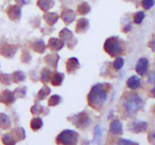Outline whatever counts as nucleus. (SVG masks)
I'll use <instances>...</instances> for the list:
<instances>
[{
	"label": "nucleus",
	"mask_w": 155,
	"mask_h": 145,
	"mask_svg": "<svg viewBox=\"0 0 155 145\" xmlns=\"http://www.w3.org/2000/svg\"><path fill=\"white\" fill-rule=\"evenodd\" d=\"M155 4V0H142L141 6L144 9H150Z\"/></svg>",
	"instance_id": "obj_18"
},
{
	"label": "nucleus",
	"mask_w": 155,
	"mask_h": 145,
	"mask_svg": "<svg viewBox=\"0 0 155 145\" xmlns=\"http://www.w3.org/2000/svg\"><path fill=\"white\" fill-rule=\"evenodd\" d=\"M122 107L127 117H133L143 107V99L135 93H126L123 96Z\"/></svg>",
	"instance_id": "obj_2"
},
{
	"label": "nucleus",
	"mask_w": 155,
	"mask_h": 145,
	"mask_svg": "<svg viewBox=\"0 0 155 145\" xmlns=\"http://www.w3.org/2000/svg\"><path fill=\"white\" fill-rule=\"evenodd\" d=\"M120 144H134V142H132L131 140H119Z\"/></svg>",
	"instance_id": "obj_24"
},
{
	"label": "nucleus",
	"mask_w": 155,
	"mask_h": 145,
	"mask_svg": "<svg viewBox=\"0 0 155 145\" xmlns=\"http://www.w3.org/2000/svg\"><path fill=\"white\" fill-rule=\"evenodd\" d=\"M149 83L155 84V70H153L149 75Z\"/></svg>",
	"instance_id": "obj_22"
},
{
	"label": "nucleus",
	"mask_w": 155,
	"mask_h": 145,
	"mask_svg": "<svg viewBox=\"0 0 155 145\" xmlns=\"http://www.w3.org/2000/svg\"><path fill=\"white\" fill-rule=\"evenodd\" d=\"M89 10H90V8H89V6H88L86 3L82 4V5L79 7V8H78V11H79V13H81V14H86L87 12H89Z\"/></svg>",
	"instance_id": "obj_19"
},
{
	"label": "nucleus",
	"mask_w": 155,
	"mask_h": 145,
	"mask_svg": "<svg viewBox=\"0 0 155 145\" xmlns=\"http://www.w3.org/2000/svg\"><path fill=\"white\" fill-rule=\"evenodd\" d=\"M61 18H64V20L66 23H69V22H72L73 21L74 15H72V11L71 10H67V11H64L63 14H61Z\"/></svg>",
	"instance_id": "obj_17"
},
{
	"label": "nucleus",
	"mask_w": 155,
	"mask_h": 145,
	"mask_svg": "<svg viewBox=\"0 0 155 145\" xmlns=\"http://www.w3.org/2000/svg\"><path fill=\"white\" fill-rule=\"evenodd\" d=\"M140 84H141L140 79L137 75H132L127 80V86L131 91H136L139 88H140Z\"/></svg>",
	"instance_id": "obj_8"
},
{
	"label": "nucleus",
	"mask_w": 155,
	"mask_h": 145,
	"mask_svg": "<svg viewBox=\"0 0 155 145\" xmlns=\"http://www.w3.org/2000/svg\"><path fill=\"white\" fill-rule=\"evenodd\" d=\"M124 64H125V61H124L123 58L121 56H117L113 63V68L115 70H120L124 66Z\"/></svg>",
	"instance_id": "obj_14"
},
{
	"label": "nucleus",
	"mask_w": 155,
	"mask_h": 145,
	"mask_svg": "<svg viewBox=\"0 0 155 145\" xmlns=\"http://www.w3.org/2000/svg\"><path fill=\"white\" fill-rule=\"evenodd\" d=\"M149 45H150L149 47H150V48L154 51V52H155V38H154V39H152V40L150 41V44H149Z\"/></svg>",
	"instance_id": "obj_23"
},
{
	"label": "nucleus",
	"mask_w": 155,
	"mask_h": 145,
	"mask_svg": "<svg viewBox=\"0 0 155 145\" xmlns=\"http://www.w3.org/2000/svg\"><path fill=\"white\" fill-rule=\"evenodd\" d=\"M144 18H145V13H144L143 11H139V12H137V13L134 15L133 21H134L135 24L140 25V24H141V22L143 21Z\"/></svg>",
	"instance_id": "obj_15"
},
{
	"label": "nucleus",
	"mask_w": 155,
	"mask_h": 145,
	"mask_svg": "<svg viewBox=\"0 0 155 145\" xmlns=\"http://www.w3.org/2000/svg\"><path fill=\"white\" fill-rule=\"evenodd\" d=\"M104 50L111 57L119 56L124 51L123 42L118 37H109L105 41Z\"/></svg>",
	"instance_id": "obj_3"
},
{
	"label": "nucleus",
	"mask_w": 155,
	"mask_h": 145,
	"mask_svg": "<svg viewBox=\"0 0 155 145\" xmlns=\"http://www.w3.org/2000/svg\"><path fill=\"white\" fill-rule=\"evenodd\" d=\"M109 132L113 135H121L123 133V126L119 120H114L109 124Z\"/></svg>",
	"instance_id": "obj_7"
},
{
	"label": "nucleus",
	"mask_w": 155,
	"mask_h": 145,
	"mask_svg": "<svg viewBox=\"0 0 155 145\" xmlns=\"http://www.w3.org/2000/svg\"><path fill=\"white\" fill-rule=\"evenodd\" d=\"M88 28V20L85 18H80L76 25V32H84Z\"/></svg>",
	"instance_id": "obj_12"
},
{
	"label": "nucleus",
	"mask_w": 155,
	"mask_h": 145,
	"mask_svg": "<svg viewBox=\"0 0 155 145\" xmlns=\"http://www.w3.org/2000/svg\"><path fill=\"white\" fill-rule=\"evenodd\" d=\"M110 85L107 84H97L91 88L87 97L88 105L96 110H101L107 101Z\"/></svg>",
	"instance_id": "obj_1"
},
{
	"label": "nucleus",
	"mask_w": 155,
	"mask_h": 145,
	"mask_svg": "<svg viewBox=\"0 0 155 145\" xmlns=\"http://www.w3.org/2000/svg\"><path fill=\"white\" fill-rule=\"evenodd\" d=\"M151 96L153 98H155V85H154V87L151 89Z\"/></svg>",
	"instance_id": "obj_26"
},
{
	"label": "nucleus",
	"mask_w": 155,
	"mask_h": 145,
	"mask_svg": "<svg viewBox=\"0 0 155 145\" xmlns=\"http://www.w3.org/2000/svg\"><path fill=\"white\" fill-rule=\"evenodd\" d=\"M64 74H60V73H54L52 75H51V84L52 85H60L61 84L64 80Z\"/></svg>",
	"instance_id": "obj_13"
},
{
	"label": "nucleus",
	"mask_w": 155,
	"mask_h": 145,
	"mask_svg": "<svg viewBox=\"0 0 155 145\" xmlns=\"http://www.w3.org/2000/svg\"><path fill=\"white\" fill-rule=\"evenodd\" d=\"M148 129V124L145 121H140V120H133L130 125V130L133 132L136 133H141L146 131Z\"/></svg>",
	"instance_id": "obj_6"
},
{
	"label": "nucleus",
	"mask_w": 155,
	"mask_h": 145,
	"mask_svg": "<svg viewBox=\"0 0 155 145\" xmlns=\"http://www.w3.org/2000/svg\"><path fill=\"white\" fill-rule=\"evenodd\" d=\"M60 101H61V98L59 96H52L49 100V104L50 106H56L58 103H60Z\"/></svg>",
	"instance_id": "obj_20"
},
{
	"label": "nucleus",
	"mask_w": 155,
	"mask_h": 145,
	"mask_svg": "<svg viewBox=\"0 0 155 145\" xmlns=\"http://www.w3.org/2000/svg\"><path fill=\"white\" fill-rule=\"evenodd\" d=\"M152 112H153V114L155 115V106L153 107V108H152Z\"/></svg>",
	"instance_id": "obj_27"
},
{
	"label": "nucleus",
	"mask_w": 155,
	"mask_h": 145,
	"mask_svg": "<svg viewBox=\"0 0 155 145\" xmlns=\"http://www.w3.org/2000/svg\"><path fill=\"white\" fill-rule=\"evenodd\" d=\"M78 67H79V63L76 58H71V59H69L66 63V69H67V72L70 74H72L75 70H77Z\"/></svg>",
	"instance_id": "obj_9"
},
{
	"label": "nucleus",
	"mask_w": 155,
	"mask_h": 145,
	"mask_svg": "<svg viewBox=\"0 0 155 145\" xmlns=\"http://www.w3.org/2000/svg\"><path fill=\"white\" fill-rule=\"evenodd\" d=\"M78 140V134L74 130H64L56 139L58 144H74Z\"/></svg>",
	"instance_id": "obj_4"
},
{
	"label": "nucleus",
	"mask_w": 155,
	"mask_h": 145,
	"mask_svg": "<svg viewBox=\"0 0 155 145\" xmlns=\"http://www.w3.org/2000/svg\"><path fill=\"white\" fill-rule=\"evenodd\" d=\"M49 93H50V88L49 87H43L41 91H40V93H39V97H40V98H44L47 95H49Z\"/></svg>",
	"instance_id": "obj_21"
},
{
	"label": "nucleus",
	"mask_w": 155,
	"mask_h": 145,
	"mask_svg": "<svg viewBox=\"0 0 155 145\" xmlns=\"http://www.w3.org/2000/svg\"><path fill=\"white\" fill-rule=\"evenodd\" d=\"M77 119L76 120V122H74V124L76 126H79V128H82L84 126H87L89 124V118H88V116L86 114H79L77 116Z\"/></svg>",
	"instance_id": "obj_11"
},
{
	"label": "nucleus",
	"mask_w": 155,
	"mask_h": 145,
	"mask_svg": "<svg viewBox=\"0 0 155 145\" xmlns=\"http://www.w3.org/2000/svg\"><path fill=\"white\" fill-rule=\"evenodd\" d=\"M64 47V41L59 39H51L49 41V48L52 51H58Z\"/></svg>",
	"instance_id": "obj_10"
},
{
	"label": "nucleus",
	"mask_w": 155,
	"mask_h": 145,
	"mask_svg": "<svg viewBox=\"0 0 155 145\" xmlns=\"http://www.w3.org/2000/svg\"><path fill=\"white\" fill-rule=\"evenodd\" d=\"M149 70V60L147 58H140L136 64V72L139 75H146Z\"/></svg>",
	"instance_id": "obj_5"
},
{
	"label": "nucleus",
	"mask_w": 155,
	"mask_h": 145,
	"mask_svg": "<svg viewBox=\"0 0 155 145\" xmlns=\"http://www.w3.org/2000/svg\"><path fill=\"white\" fill-rule=\"evenodd\" d=\"M42 120L41 119H33L30 122V126H31V129L33 130H38L42 127Z\"/></svg>",
	"instance_id": "obj_16"
},
{
	"label": "nucleus",
	"mask_w": 155,
	"mask_h": 145,
	"mask_svg": "<svg viewBox=\"0 0 155 145\" xmlns=\"http://www.w3.org/2000/svg\"><path fill=\"white\" fill-rule=\"evenodd\" d=\"M131 24H128L125 28H124V31L125 32H128V31H130V30H131Z\"/></svg>",
	"instance_id": "obj_25"
}]
</instances>
